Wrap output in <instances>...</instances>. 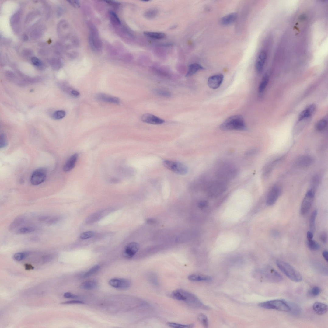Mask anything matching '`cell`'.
Masks as SVG:
<instances>
[{
	"label": "cell",
	"mask_w": 328,
	"mask_h": 328,
	"mask_svg": "<svg viewBox=\"0 0 328 328\" xmlns=\"http://www.w3.org/2000/svg\"><path fill=\"white\" fill-rule=\"evenodd\" d=\"M71 93L75 96H78L80 95L78 91L75 90H72L71 91Z\"/></svg>",
	"instance_id": "cell-59"
},
{
	"label": "cell",
	"mask_w": 328,
	"mask_h": 328,
	"mask_svg": "<svg viewBox=\"0 0 328 328\" xmlns=\"http://www.w3.org/2000/svg\"><path fill=\"white\" fill-rule=\"evenodd\" d=\"M31 61L33 64L36 66L40 67L42 65L41 62L37 58L33 57L31 59Z\"/></svg>",
	"instance_id": "cell-46"
},
{
	"label": "cell",
	"mask_w": 328,
	"mask_h": 328,
	"mask_svg": "<svg viewBox=\"0 0 328 328\" xmlns=\"http://www.w3.org/2000/svg\"><path fill=\"white\" fill-rule=\"evenodd\" d=\"M68 2L73 6L76 8H79L80 7V3L78 1H68Z\"/></svg>",
	"instance_id": "cell-50"
},
{
	"label": "cell",
	"mask_w": 328,
	"mask_h": 328,
	"mask_svg": "<svg viewBox=\"0 0 328 328\" xmlns=\"http://www.w3.org/2000/svg\"><path fill=\"white\" fill-rule=\"evenodd\" d=\"M204 69V68L201 65L197 63H193L190 65L189 66L188 71L186 76L190 77L195 74L200 70Z\"/></svg>",
	"instance_id": "cell-22"
},
{
	"label": "cell",
	"mask_w": 328,
	"mask_h": 328,
	"mask_svg": "<svg viewBox=\"0 0 328 328\" xmlns=\"http://www.w3.org/2000/svg\"><path fill=\"white\" fill-rule=\"evenodd\" d=\"M323 256L326 262H327L328 260V252L326 250L324 251L323 253Z\"/></svg>",
	"instance_id": "cell-58"
},
{
	"label": "cell",
	"mask_w": 328,
	"mask_h": 328,
	"mask_svg": "<svg viewBox=\"0 0 328 328\" xmlns=\"http://www.w3.org/2000/svg\"><path fill=\"white\" fill-rule=\"evenodd\" d=\"M171 295L174 299L184 301L191 307L206 308L196 296L186 290L182 289L176 290L173 291Z\"/></svg>",
	"instance_id": "cell-1"
},
{
	"label": "cell",
	"mask_w": 328,
	"mask_h": 328,
	"mask_svg": "<svg viewBox=\"0 0 328 328\" xmlns=\"http://www.w3.org/2000/svg\"><path fill=\"white\" fill-rule=\"evenodd\" d=\"M224 76L222 74H218L211 76L208 80V86L211 89H216L221 86L223 80Z\"/></svg>",
	"instance_id": "cell-14"
},
{
	"label": "cell",
	"mask_w": 328,
	"mask_h": 328,
	"mask_svg": "<svg viewBox=\"0 0 328 328\" xmlns=\"http://www.w3.org/2000/svg\"><path fill=\"white\" fill-rule=\"evenodd\" d=\"M144 34L148 37L155 39H162L166 36L165 33L160 32H145Z\"/></svg>",
	"instance_id": "cell-26"
},
{
	"label": "cell",
	"mask_w": 328,
	"mask_h": 328,
	"mask_svg": "<svg viewBox=\"0 0 328 328\" xmlns=\"http://www.w3.org/2000/svg\"><path fill=\"white\" fill-rule=\"evenodd\" d=\"M237 18V14L236 13H230L222 18L221 23L222 25L228 26L233 23Z\"/></svg>",
	"instance_id": "cell-21"
},
{
	"label": "cell",
	"mask_w": 328,
	"mask_h": 328,
	"mask_svg": "<svg viewBox=\"0 0 328 328\" xmlns=\"http://www.w3.org/2000/svg\"><path fill=\"white\" fill-rule=\"evenodd\" d=\"M97 283L94 280L88 281L82 283L80 285L82 289L86 290H93L97 287Z\"/></svg>",
	"instance_id": "cell-25"
},
{
	"label": "cell",
	"mask_w": 328,
	"mask_h": 328,
	"mask_svg": "<svg viewBox=\"0 0 328 328\" xmlns=\"http://www.w3.org/2000/svg\"><path fill=\"white\" fill-rule=\"evenodd\" d=\"M261 280L269 283H278L281 281L283 278L277 271L270 266H267L260 272Z\"/></svg>",
	"instance_id": "cell-4"
},
{
	"label": "cell",
	"mask_w": 328,
	"mask_h": 328,
	"mask_svg": "<svg viewBox=\"0 0 328 328\" xmlns=\"http://www.w3.org/2000/svg\"><path fill=\"white\" fill-rule=\"evenodd\" d=\"M188 279L192 281H210L211 278L207 275L198 274H194L190 275L188 277Z\"/></svg>",
	"instance_id": "cell-23"
},
{
	"label": "cell",
	"mask_w": 328,
	"mask_h": 328,
	"mask_svg": "<svg viewBox=\"0 0 328 328\" xmlns=\"http://www.w3.org/2000/svg\"><path fill=\"white\" fill-rule=\"evenodd\" d=\"M53 258V256L52 254H47L43 256L42 259L45 262H49Z\"/></svg>",
	"instance_id": "cell-51"
},
{
	"label": "cell",
	"mask_w": 328,
	"mask_h": 328,
	"mask_svg": "<svg viewBox=\"0 0 328 328\" xmlns=\"http://www.w3.org/2000/svg\"><path fill=\"white\" fill-rule=\"evenodd\" d=\"M109 284L113 287L121 290H126L130 286V282L126 279L113 278L109 281Z\"/></svg>",
	"instance_id": "cell-12"
},
{
	"label": "cell",
	"mask_w": 328,
	"mask_h": 328,
	"mask_svg": "<svg viewBox=\"0 0 328 328\" xmlns=\"http://www.w3.org/2000/svg\"><path fill=\"white\" fill-rule=\"evenodd\" d=\"M307 245L310 249L313 251H318L320 248L319 245L318 243L312 239L308 241Z\"/></svg>",
	"instance_id": "cell-34"
},
{
	"label": "cell",
	"mask_w": 328,
	"mask_h": 328,
	"mask_svg": "<svg viewBox=\"0 0 328 328\" xmlns=\"http://www.w3.org/2000/svg\"><path fill=\"white\" fill-rule=\"evenodd\" d=\"M64 296L65 298L69 299H75L77 298L78 297L77 295L69 292H66L65 293Z\"/></svg>",
	"instance_id": "cell-49"
},
{
	"label": "cell",
	"mask_w": 328,
	"mask_h": 328,
	"mask_svg": "<svg viewBox=\"0 0 328 328\" xmlns=\"http://www.w3.org/2000/svg\"><path fill=\"white\" fill-rule=\"evenodd\" d=\"M315 192V190L311 189L306 193L301 206V213L302 215L306 214L310 209L314 200Z\"/></svg>",
	"instance_id": "cell-9"
},
{
	"label": "cell",
	"mask_w": 328,
	"mask_h": 328,
	"mask_svg": "<svg viewBox=\"0 0 328 328\" xmlns=\"http://www.w3.org/2000/svg\"><path fill=\"white\" fill-rule=\"evenodd\" d=\"M8 144L7 139L3 134L0 136V147L1 148H4L7 146Z\"/></svg>",
	"instance_id": "cell-44"
},
{
	"label": "cell",
	"mask_w": 328,
	"mask_h": 328,
	"mask_svg": "<svg viewBox=\"0 0 328 328\" xmlns=\"http://www.w3.org/2000/svg\"><path fill=\"white\" fill-rule=\"evenodd\" d=\"M281 187L278 186L273 187L269 192L266 200V204L268 206L274 204L281 193Z\"/></svg>",
	"instance_id": "cell-11"
},
{
	"label": "cell",
	"mask_w": 328,
	"mask_h": 328,
	"mask_svg": "<svg viewBox=\"0 0 328 328\" xmlns=\"http://www.w3.org/2000/svg\"><path fill=\"white\" fill-rule=\"evenodd\" d=\"M100 267L99 265H96L92 267L88 271L82 275V277L86 278L92 276L98 271L100 269Z\"/></svg>",
	"instance_id": "cell-32"
},
{
	"label": "cell",
	"mask_w": 328,
	"mask_h": 328,
	"mask_svg": "<svg viewBox=\"0 0 328 328\" xmlns=\"http://www.w3.org/2000/svg\"><path fill=\"white\" fill-rule=\"evenodd\" d=\"M266 58V53L264 51H261L258 53L255 63V67L258 72L260 73L263 70Z\"/></svg>",
	"instance_id": "cell-16"
},
{
	"label": "cell",
	"mask_w": 328,
	"mask_h": 328,
	"mask_svg": "<svg viewBox=\"0 0 328 328\" xmlns=\"http://www.w3.org/2000/svg\"><path fill=\"white\" fill-rule=\"evenodd\" d=\"M66 113L63 110H59L56 112L53 115V117L56 120H60L63 118L65 116Z\"/></svg>",
	"instance_id": "cell-40"
},
{
	"label": "cell",
	"mask_w": 328,
	"mask_h": 328,
	"mask_svg": "<svg viewBox=\"0 0 328 328\" xmlns=\"http://www.w3.org/2000/svg\"><path fill=\"white\" fill-rule=\"evenodd\" d=\"M257 151L255 149H252L246 152V154L247 155H251L256 154Z\"/></svg>",
	"instance_id": "cell-56"
},
{
	"label": "cell",
	"mask_w": 328,
	"mask_h": 328,
	"mask_svg": "<svg viewBox=\"0 0 328 328\" xmlns=\"http://www.w3.org/2000/svg\"><path fill=\"white\" fill-rule=\"evenodd\" d=\"M327 118H324L319 120L316 124L315 128L318 131H323L326 129L327 126Z\"/></svg>",
	"instance_id": "cell-29"
},
{
	"label": "cell",
	"mask_w": 328,
	"mask_h": 328,
	"mask_svg": "<svg viewBox=\"0 0 328 328\" xmlns=\"http://www.w3.org/2000/svg\"><path fill=\"white\" fill-rule=\"evenodd\" d=\"M83 303H84L78 300H72L66 301L61 303V304L62 305H71L75 304H82Z\"/></svg>",
	"instance_id": "cell-47"
},
{
	"label": "cell",
	"mask_w": 328,
	"mask_h": 328,
	"mask_svg": "<svg viewBox=\"0 0 328 328\" xmlns=\"http://www.w3.org/2000/svg\"><path fill=\"white\" fill-rule=\"evenodd\" d=\"M208 204L207 202L206 201H202L200 202L199 204V207L201 208H203L206 207V205Z\"/></svg>",
	"instance_id": "cell-54"
},
{
	"label": "cell",
	"mask_w": 328,
	"mask_h": 328,
	"mask_svg": "<svg viewBox=\"0 0 328 328\" xmlns=\"http://www.w3.org/2000/svg\"><path fill=\"white\" fill-rule=\"evenodd\" d=\"M316 107V106L314 104L308 106L300 113L298 121H300L310 117L314 112Z\"/></svg>",
	"instance_id": "cell-18"
},
{
	"label": "cell",
	"mask_w": 328,
	"mask_h": 328,
	"mask_svg": "<svg viewBox=\"0 0 328 328\" xmlns=\"http://www.w3.org/2000/svg\"><path fill=\"white\" fill-rule=\"evenodd\" d=\"M141 119L143 122L152 124H160L165 122V120L163 119L150 113L143 114Z\"/></svg>",
	"instance_id": "cell-17"
},
{
	"label": "cell",
	"mask_w": 328,
	"mask_h": 328,
	"mask_svg": "<svg viewBox=\"0 0 328 328\" xmlns=\"http://www.w3.org/2000/svg\"><path fill=\"white\" fill-rule=\"evenodd\" d=\"M110 19L113 22L117 25H120V22L117 15L112 12H110Z\"/></svg>",
	"instance_id": "cell-45"
},
{
	"label": "cell",
	"mask_w": 328,
	"mask_h": 328,
	"mask_svg": "<svg viewBox=\"0 0 328 328\" xmlns=\"http://www.w3.org/2000/svg\"><path fill=\"white\" fill-rule=\"evenodd\" d=\"M25 269L27 270H33L34 268V267L32 265L29 264H26L25 265Z\"/></svg>",
	"instance_id": "cell-55"
},
{
	"label": "cell",
	"mask_w": 328,
	"mask_h": 328,
	"mask_svg": "<svg viewBox=\"0 0 328 328\" xmlns=\"http://www.w3.org/2000/svg\"><path fill=\"white\" fill-rule=\"evenodd\" d=\"M61 219V217L59 216H54L50 217L47 221V223L48 224L53 225L57 223Z\"/></svg>",
	"instance_id": "cell-41"
},
{
	"label": "cell",
	"mask_w": 328,
	"mask_h": 328,
	"mask_svg": "<svg viewBox=\"0 0 328 328\" xmlns=\"http://www.w3.org/2000/svg\"><path fill=\"white\" fill-rule=\"evenodd\" d=\"M50 217L48 216H43L40 217L39 218V220L42 222H47Z\"/></svg>",
	"instance_id": "cell-57"
},
{
	"label": "cell",
	"mask_w": 328,
	"mask_h": 328,
	"mask_svg": "<svg viewBox=\"0 0 328 328\" xmlns=\"http://www.w3.org/2000/svg\"><path fill=\"white\" fill-rule=\"evenodd\" d=\"M155 92L157 95L159 96L165 97H169L171 96L170 93L168 92V91L161 89H157L155 91Z\"/></svg>",
	"instance_id": "cell-39"
},
{
	"label": "cell",
	"mask_w": 328,
	"mask_h": 328,
	"mask_svg": "<svg viewBox=\"0 0 328 328\" xmlns=\"http://www.w3.org/2000/svg\"><path fill=\"white\" fill-rule=\"evenodd\" d=\"M139 246L136 242H131L127 245L124 249L123 255L127 258H131L135 256L138 251Z\"/></svg>",
	"instance_id": "cell-13"
},
{
	"label": "cell",
	"mask_w": 328,
	"mask_h": 328,
	"mask_svg": "<svg viewBox=\"0 0 328 328\" xmlns=\"http://www.w3.org/2000/svg\"><path fill=\"white\" fill-rule=\"evenodd\" d=\"M327 235L326 233L323 232L320 235V239L323 243H325L327 240Z\"/></svg>",
	"instance_id": "cell-52"
},
{
	"label": "cell",
	"mask_w": 328,
	"mask_h": 328,
	"mask_svg": "<svg viewBox=\"0 0 328 328\" xmlns=\"http://www.w3.org/2000/svg\"><path fill=\"white\" fill-rule=\"evenodd\" d=\"M276 264L279 269L291 281L299 282L302 280L300 273L290 264L282 261L277 260Z\"/></svg>",
	"instance_id": "cell-3"
},
{
	"label": "cell",
	"mask_w": 328,
	"mask_h": 328,
	"mask_svg": "<svg viewBox=\"0 0 328 328\" xmlns=\"http://www.w3.org/2000/svg\"><path fill=\"white\" fill-rule=\"evenodd\" d=\"M269 81V76L268 74H265L263 77L258 88V92L260 93L264 92L268 85Z\"/></svg>",
	"instance_id": "cell-28"
},
{
	"label": "cell",
	"mask_w": 328,
	"mask_h": 328,
	"mask_svg": "<svg viewBox=\"0 0 328 328\" xmlns=\"http://www.w3.org/2000/svg\"><path fill=\"white\" fill-rule=\"evenodd\" d=\"M260 307L268 309L276 310L278 311L290 312L289 304L284 300H274L260 303L258 305Z\"/></svg>",
	"instance_id": "cell-5"
},
{
	"label": "cell",
	"mask_w": 328,
	"mask_h": 328,
	"mask_svg": "<svg viewBox=\"0 0 328 328\" xmlns=\"http://www.w3.org/2000/svg\"><path fill=\"white\" fill-rule=\"evenodd\" d=\"M289 305L291 308L290 312L295 315L299 314L301 312V309L298 306L294 303H291L290 305L289 304Z\"/></svg>",
	"instance_id": "cell-38"
},
{
	"label": "cell",
	"mask_w": 328,
	"mask_h": 328,
	"mask_svg": "<svg viewBox=\"0 0 328 328\" xmlns=\"http://www.w3.org/2000/svg\"><path fill=\"white\" fill-rule=\"evenodd\" d=\"M163 164L167 169L176 174L185 175L188 171L187 167L184 164L178 162L166 160L163 161Z\"/></svg>",
	"instance_id": "cell-8"
},
{
	"label": "cell",
	"mask_w": 328,
	"mask_h": 328,
	"mask_svg": "<svg viewBox=\"0 0 328 328\" xmlns=\"http://www.w3.org/2000/svg\"><path fill=\"white\" fill-rule=\"evenodd\" d=\"M158 10L156 9H149L145 12L144 14L145 18L148 19H152L155 18L158 14Z\"/></svg>",
	"instance_id": "cell-31"
},
{
	"label": "cell",
	"mask_w": 328,
	"mask_h": 328,
	"mask_svg": "<svg viewBox=\"0 0 328 328\" xmlns=\"http://www.w3.org/2000/svg\"><path fill=\"white\" fill-rule=\"evenodd\" d=\"M314 162L313 157L309 155H304L298 158L295 161L296 165L302 168H307L312 165Z\"/></svg>",
	"instance_id": "cell-15"
},
{
	"label": "cell",
	"mask_w": 328,
	"mask_h": 328,
	"mask_svg": "<svg viewBox=\"0 0 328 328\" xmlns=\"http://www.w3.org/2000/svg\"><path fill=\"white\" fill-rule=\"evenodd\" d=\"M227 188L225 182L220 180L210 182L206 186V191L209 196L216 197L225 191Z\"/></svg>",
	"instance_id": "cell-6"
},
{
	"label": "cell",
	"mask_w": 328,
	"mask_h": 328,
	"mask_svg": "<svg viewBox=\"0 0 328 328\" xmlns=\"http://www.w3.org/2000/svg\"><path fill=\"white\" fill-rule=\"evenodd\" d=\"M78 157L77 154L72 155L65 163L63 167V170L65 172L70 171L75 167Z\"/></svg>",
	"instance_id": "cell-19"
},
{
	"label": "cell",
	"mask_w": 328,
	"mask_h": 328,
	"mask_svg": "<svg viewBox=\"0 0 328 328\" xmlns=\"http://www.w3.org/2000/svg\"><path fill=\"white\" fill-rule=\"evenodd\" d=\"M220 128L224 131H245L247 129L244 119L240 115L228 118L221 124Z\"/></svg>",
	"instance_id": "cell-2"
},
{
	"label": "cell",
	"mask_w": 328,
	"mask_h": 328,
	"mask_svg": "<svg viewBox=\"0 0 328 328\" xmlns=\"http://www.w3.org/2000/svg\"><path fill=\"white\" fill-rule=\"evenodd\" d=\"M47 171L44 168L36 169L33 173L30 179L31 183L33 185H38L43 183L47 178Z\"/></svg>",
	"instance_id": "cell-10"
},
{
	"label": "cell",
	"mask_w": 328,
	"mask_h": 328,
	"mask_svg": "<svg viewBox=\"0 0 328 328\" xmlns=\"http://www.w3.org/2000/svg\"><path fill=\"white\" fill-rule=\"evenodd\" d=\"M35 229L32 227L22 228L17 230L18 234H25L32 233L35 231Z\"/></svg>",
	"instance_id": "cell-35"
},
{
	"label": "cell",
	"mask_w": 328,
	"mask_h": 328,
	"mask_svg": "<svg viewBox=\"0 0 328 328\" xmlns=\"http://www.w3.org/2000/svg\"><path fill=\"white\" fill-rule=\"evenodd\" d=\"M198 319L200 323L205 327H208V318L204 314H200L198 315Z\"/></svg>",
	"instance_id": "cell-36"
},
{
	"label": "cell",
	"mask_w": 328,
	"mask_h": 328,
	"mask_svg": "<svg viewBox=\"0 0 328 328\" xmlns=\"http://www.w3.org/2000/svg\"><path fill=\"white\" fill-rule=\"evenodd\" d=\"M318 211L317 210L314 211L310 217L309 220V226L311 232H313L315 229V222L316 218L317 215Z\"/></svg>",
	"instance_id": "cell-30"
},
{
	"label": "cell",
	"mask_w": 328,
	"mask_h": 328,
	"mask_svg": "<svg viewBox=\"0 0 328 328\" xmlns=\"http://www.w3.org/2000/svg\"><path fill=\"white\" fill-rule=\"evenodd\" d=\"M25 221V219L23 217H19L16 218L10 224L9 229L10 231L14 230L21 225Z\"/></svg>",
	"instance_id": "cell-27"
},
{
	"label": "cell",
	"mask_w": 328,
	"mask_h": 328,
	"mask_svg": "<svg viewBox=\"0 0 328 328\" xmlns=\"http://www.w3.org/2000/svg\"><path fill=\"white\" fill-rule=\"evenodd\" d=\"M307 237L308 241L312 240L313 237L312 232L311 231H308L307 233Z\"/></svg>",
	"instance_id": "cell-53"
},
{
	"label": "cell",
	"mask_w": 328,
	"mask_h": 328,
	"mask_svg": "<svg viewBox=\"0 0 328 328\" xmlns=\"http://www.w3.org/2000/svg\"><path fill=\"white\" fill-rule=\"evenodd\" d=\"M321 292L320 288L318 287H314L312 288L309 291V294L313 297L319 295Z\"/></svg>",
	"instance_id": "cell-42"
},
{
	"label": "cell",
	"mask_w": 328,
	"mask_h": 328,
	"mask_svg": "<svg viewBox=\"0 0 328 328\" xmlns=\"http://www.w3.org/2000/svg\"><path fill=\"white\" fill-rule=\"evenodd\" d=\"M149 280L154 285H157L159 284L156 276L154 274H152L149 277Z\"/></svg>",
	"instance_id": "cell-48"
},
{
	"label": "cell",
	"mask_w": 328,
	"mask_h": 328,
	"mask_svg": "<svg viewBox=\"0 0 328 328\" xmlns=\"http://www.w3.org/2000/svg\"><path fill=\"white\" fill-rule=\"evenodd\" d=\"M29 254V253L27 252L17 253L14 255L13 259L17 262H20L26 258Z\"/></svg>",
	"instance_id": "cell-33"
},
{
	"label": "cell",
	"mask_w": 328,
	"mask_h": 328,
	"mask_svg": "<svg viewBox=\"0 0 328 328\" xmlns=\"http://www.w3.org/2000/svg\"><path fill=\"white\" fill-rule=\"evenodd\" d=\"M94 233L92 231H89L82 233L80 236V238L82 239H86L92 237Z\"/></svg>",
	"instance_id": "cell-43"
},
{
	"label": "cell",
	"mask_w": 328,
	"mask_h": 328,
	"mask_svg": "<svg viewBox=\"0 0 328 328\" xmlns=\"http://www.w3.org/2000/svg\"><path fill=\"white\" fill-rule=\"evenodd\" d=\"M167 325L169 327L175 328H191L193 326V324L185 325L174 323H170V322L167 323Z\"/></svg>",
	"instance_id": "cell-37"
},
{
	"label": "cell",
	"mask_w": 328,
	"mask_h": 328,
	"mask_svg": "<svg viewBox=\"0 0 328 328\" xmlns=\"http://www.w3.org/2000/svg\"><path fill=\"white\" fill-rule=\"evenodd\" d=\"M97 98L102 101L119 104L120 101L117 97L110 96L104 94H100L97 96Z\"/></svg>",
	"instance_id": "cell-24"
},
{
	"label": "cell",
	"mask_w": 328,
	"mask_h": 328,
	"mask_svg": "<svg viewBox=\"0 0 328 328\" xmlns=\"http://www.w3.org/2000/svg\"><path fill=\"white\" fill-rule=\"evenodd\" d=\"M238 172L237 169L234 166L226 164L222 165L218 169L217 174L218 178L222 180H225L234 178L238 174Z\"/></svg>",
	"instance_id": "cell-7"
},
{
	"label": "cell",
	"mask_w": 328,
	"mask_h": 328,
	"mask_svg": "<svg viewBox=\"0 0 328 328\" xmlns=\"http://www.w3.org/2000/svg\"><path fill=\"white\" fill-rule=\"evenodd\" d=\"M314 311L318 315H323L325 314L328 310L327 305L319 302H315L313 306Z\"/></svg>",
	"instance_id": "cell-20"
}]
</instances>
